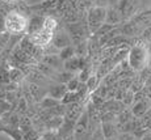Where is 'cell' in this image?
<instances>
[{
	"label": "cell",
	"instance_id": "obj_5",
	"mask_svg": "<svg viewBox=\"0 0 151 140\" xmlns=\"http://www.w3.org/2000/svg\"><path fill=\"white\" fill-rule=\"evenodd\" d=\"M138 8V1L137 0H120L117 4V9L122 14V19H133Z\"/></svg>",
	"mask_w": 151,
	"mask_h": 140
},
{
	"label": "cell",
	"instance_id": "obj_24",
	"mask_svg": "<svg viewBox=\"0 0 151 140\" xmlns=\"http://www.w3.org/2000/svg\"><path fill=\"white\" fill-rule=\"evenodd\" d=\"M91 69L88 68V67H84V68L80 71V75H79V80L82 81V83H86L87 80L89 79V76H91Z\"/></svg>",
	"mask_w": 151,
	"mask_h": 140
},
{
	"label": "cell",
	"instance_id": "obj_17",
	"mask_svg": "<svg viewBox=\"0 0 151 140\" xmlns=\"http://www.w3.org/2000/svg\"><path fill=\"white\" fill-rule=\"evenodd\" d=\"M8 75H9L11 81H13V83H20V81H22L25 79V72L22 71L21 68H19V67H12V68H9Z\"/></svg>",
	"mask_w": 151,
	"mask_h": 140
},
{
	"label": "cell",
	"instance_id": "obj_12",
	"mask_svg": "<svg viewBox=\"0 0 151 140\" xmlns=\"http://www.w3.org/2000/svg\"><path fill=\"white\" fill-rule=\"evenodd\" d=\"M43 20H45V16H40V14H36V16L32 17V19L29 20L27 34H32V33H34V31L40 30L43 26Z\"/></svg>",
	"mask_w": 151,
	"mask_h": 140
},
{
	"label": "cell",
	"instance_id": "obj_16",
	"mask_svg": "<svg viewBox=\"0 0 151 140\" xmlns=\"http://www.w3.org/2000/svg\"><path fill=\"white\" fill-rule=\"evenodd\" d=\"M82 64H83V60L80 59V58L72 56L71 59H68L65 62V68H66V71L74 72V71H76V69H83L84 67Z\"/></svg>",
	"mask_w": 151,
	"mask_h": 140
},
{
	"label": "cell",
	"instance_id": "obj_4",
	"mask_svg": "<svg viewBox=\"0 0 151 140\" xmlns=\"http://www.w3.org/2000/svg\"><path fill=\"white\" fill-rule=\"evenodd\" d=\"M106 9L108 8L103 5H96V7L89 8L88 14H87V26L91 33H96L106 21Z\"/></svg>",
	"mask_w": 151,
	"mask_h": 140
},
{
	"label": "cell",
	"instance_id": "obj_2",
	"mask_svg": "<svg viewBox=\"0 0 151 140\" xmlns=\"http://www.w3.org/2000/svg\"><path fill=\"white\" fill-rule=\"evenodd\" d=\"M127 62L134 72H141L150 63V49L145 42H137L130 47Z\"/></svg>",
	"mask_w": 151,
	"mask_h": 140
},
{
	"label": "cell",
	"instance_id": "obj_23",
	"mask_svg": "<svg viewBox=\"0 0 151 140\" xmlns=\"http://www.w3.org/2000/svg\"><path fill=\"white\" fill-rule=\"evenodd\" d=\"M28 86H29V93L32 94V97L38 98L40 93H41V90H40V86L37 85L36 83H30V84H28Z\"/></svg>",
	"mask_w": 151,
	"mask_h": 140
},
{
	"label": "cell",
	"instance_id": "obj_22",
	"mask_svg": "<svg viewBox=\"0 0 151 140\" xmlns=\"http://www.w3.org/2000/svg\"><path fill=\"white\" fill-rule=\"evenodd\" d=\"M91 140H105V136H104V132L101 130V124L95 128L93 134L91 136Z\"/></svg>",
	"mask_w": 151,
	"mask_h": 140
},
{
	"label": "cell",
	"instance_id": "obj_15",
	"mask_svg": "<svg viewBox=\"0 0 151 140\" xmlns=\"http://www.w3.org/2000/svg\"><path fill=\"white\" fill-rule=\"evenodd\" d=\"M101 130H103L105 139L116 138V136H117L118 128L113 122H104V123H101Z\"/></svg>",
	"mask_w": 151,
	"mask_h": 140
},
{
	"label": "cell",
	"instance_id": "obj_31",
	"mask_svg": "<svg viewBox=\"0 0 151 140\" xmlns=\"http://www.w3.org/2000/svg\"><path fill=\"white\" fill-rule=\"evenodd\" d=\"M37 140H45V139H37Z\"/></svg>",
	"mask_w": 151,
	"mask_h": 140
},
{
	"label": "cell",
	"instance_id": "obj_9",
	"mask_svg": "<svg viewBox=\"0 0 151 140\" xmlns=\"http://www.w3.org/2000/svg\"><path fill=\"white\" fill-rule=\"evenodd\" d=\"M12 58L13 59H16V60H19V62H21V63L29 64V66H32V64H37V62H38L34 56H32V55L28 54L25 50H22V49L20 47V45L13 50Z\"/></svg>",
	"mask_w": 151,
	"mask_h": 140
},
{
	"label": "cell",
	"instance_id": "obj_27",
	"mask_svg": "<svg viewBox=\"0 0 151 140\" xmlns=\"http://www.w3.org/2000/svg\"><path fill=\"white\" fill-rule=\"evenodd\" d=\"M118 1H120V0H108V4L110 7H117Z\"/></svg>",
	"mask_w": 151,
	"mask_h": 140
},
{
	"label": "cell",
	"instance_id": "obj_14",
	"mask_svg": "<svg viewBox=\"0 0 151 140\" xmlns=\"http://www.w3.org/2000/svg\"><path fill=\"white\" fill-rule=\"evenodd\" d=\"M67 92H68L67 85H65V84L60 83L59 85H55V86H53V88L49 90V96H50V97H53V98H55V100L62 101V98L65 97V94Z\"/></svg>",
	"mask_w": 151,
	"mask_h": 140
},
{
	"label": "cell",
	"instance_id": "obj_6",
	"mask_svg": "<svg viewBox=\"0 0 151 140\" xmlns=\"http://www.w3.org/2000/svg\"><path fill=\"white\" fill-rule=\"evenodd\" d=\"M89 128V114L87 111H84L80 118L76 121L74 126V138L75 140H80L84 135L87 134Z\"/></svg>",
	"mask_w": 151,
	"mask_h": 140
},
{
	"label": "cell",
	"instance_id": "obj_10",
	"mask_svg": "<svg viewBox=\"0 0 151 140\" xmlns=\"http://www.w3.org/2000/svg\"><path fill=\"white\" fill-rule=\"evenodd\" d=\"M149 110H150V100H147V98L137 101L132 105V113L135 118H141V116H143Z\"/></svg>",
	"mask_w": 151,
	"mask_h": 140
},
{
	"label": "cell",
	"instance_id": "obj_26",
	"mask_svg": "<svg viewBox=\"0 0 151 140\" xmlns=\"http://www.w3.org/2000/svg\"><path fill=\"white\" fill-rule=\"evenodd\" d=\"M139 139H141V140H151V130L147 131V132H145Z\"/></svg>",
	"mask_w": 151,
	"mask_h": 140
},
{
	"label": "cell",
	"instance_id": "obj_18",
	"mask_svg": "<svg viewBox=\"0 0 151 140\" xmlns=\"http://www.w3.org/2000/svg\"><path fill=\"white\" fill-rule=\"evenodd\" d=\"M100 80H101V77L99 76L97 74L91 75V76H89V79L86 81L87 86H88L89 93H92V92H93V90H96V89L99 88V84H100Z\"/></svg>",
	"mask_w": 151,
	"mask_h": 140
},
{
	"label": "cell",
	"instance_id": "obj_19",
	"mask_svg": "<svg viewBox=\"0 0 151 140\" xmlns=\"http://www.w3.org/2000/svg\"><path fill=\"white\" fill-rule=\"evenodd\" d=\"M75 55V50L71 47V46H67V47H65V49H62L59 52V56H60V59L62 60H68V59H71L72 56Z\"/></svg>",
	"mask_w": 151,
	"mask_h": 140
},
{
	"label": "cell",
	"instance_id": "obj_28",
	"mask_svg": "<svg viewBox=\"0 0 151 140\" xmlns=\"http://www.w3.org/2000/svg\"><path fill=\"white\" fill-rule=\"evenodd\" d=\"M29 4H38V3H42V0H28Z\"/></svg>",
	"mask_w": 151,
	"mask_h": 140
},
{
	"label": "cell",
	"instance_id": "obj_8",
	"mask_svg": "<svg viewBox=\"0 0 151 140\" xmlns=\"http://www.w3.org/2000/svg\"><path fill=\"white\" fill-rule=\"evenodd\" d=\"M51 45H53L54 47L62 50V49L67 47V46H71V37H70V34H67L65 30H59V29H57Z\"/></svg>",
	"mask_w": 151,
	"mask_h": 140
},
{
	"label": "cell",
	"instance_id": "obj_1",
	"mask_svg": "<svg viewBox=\"0 0 151 140\" xmlns=\"http://www.w3.org/2000/svg\"><path fill=\"white\" fill-rule=\"evenodd\" d=\"M57 29H58L57 20L51 16H45L42 28L32 34H27V36L29 37V39L33 43H36L37 46H41V47L46 49L53 42L54 34H55V31H57Z\"/></svg>",
	"mask_w": 151,
	"mask_h": 140
},
{
	"label": "cell",
	"instance_id": "obj_25",
	"mask_svg": "<svg viewBox=\"0 0 151 140\" xmlns=\"http://www.w3.org/2000/svg\"><path fill=\"white\" fill-rule=\"evenodd\" d=\"M117 140H138V138L133 132H121L117 136Z\"/></svg>",
	"mask_w": 151,
	"mask_h": 140
},
{
	"label": "cell",
	"instance_id": "obj_20",
	"mask_svg": "<svg viewBox=\"0 0 151 140\" xmlns=\"http://www.w3.org/2000/svg\"><path fill=\"white\" fill-rule=\"evenodd\" d=\"M9 36L11 34L8 33V31H3V33H0V52L7 47L8 42H9Z\"/></svg>",
	"mask_w": 151,
	"mask_h": 140
},
{
	"label": "cell",
	"instance_id": "obj_29",
	"mask_svg": "<svg viewBox=\"0 0 151 140\" xmlns=\"http://www.w3.org/2000/svg\"><path fill=\"white\" fill-rule=\"evenodd\" d=\"M4 1H7V3H8V1H9V3H13V1H17V0H4Z\"/></svg>",
	"mask_w": 151,
	"mask_h": 140
},
{
	"label": "cell",
	"instance_id": "obj_3",
	"mask_svg": "<svg viewBox=\"0 0 151 140\" xmlns=\"http://www.w3.org/2000/svg\"><path fill=\"white\" fill-rule=\"evenodd\" d=\"M29 20L21 11H9L5 16V30L9 34L17 36V34L24 33L28 29Z\"/></svg>",
	"mask_w": 151,
	"mask_h": 140
},
{
	"label": "cell",
	"instance_id": "obj_21",
	"mask_svg": "<svg viewBox=\"0 0 151 140\" xmlns=\"http://www.w3.org/2000/svg\"><path fill=\"white\" fill-rule=\"evenodd\" d=\"M66 85H67V88H68L70 92H76L78 88H79V85H80L79 77H72L71 80H70L68 83L66 84Z\"/></svg>",
	"mask_w": 151,
	"mask_h": 140
},
{
	"label": "cell",
	"instance_id": "obj_30",
	"mask_svg": "<svg viewBox=\"0 0 151 140\" xmlns=\"http://www.w3.org/2000/svg\"><path fill=\"white\" fill-rule=\"evenodd\" d=\"M105 140H117V138H109V139H105Z\"/></svg>",
	"mask_w": 151,
	"mask_h": 140
},
{
	"label": "cell",
	"instance_id": "obj_7",
	"mask_svg": "<svg viewBox=\"0 0 151 140\" xmlns=\"http://www.w3.org/2000/svg\"><path fill=\"white\" fill-rule=\"evenodd\" d=\"M20 47H21L22 50L27 51L28 54H30L32 56H34L37 60L43 55V50H45V49L41 47V46H37L36 43L32 42L28 36H24L22 39L20 41Z\"/></svg>",
	"mask_w": 151,
	"mask_h": 140
},
{
	"label": "cell",
	"instance_id": "obj_11",
	"mask_svg": "<svg viewBox=\"0 0 151 140\" xmlns=\"http://www.w3.org/2000/svg\"><path fill=\"white\" fill-rule=\"evenodd\" d=\"M122 21H124L122 14H121L120 11L117 9V7H109L108 9H106V21H105L106 24L117 26Z\"/></svg>",
	"mask_w": 151,
	"mask_h": 140
},
{
	"label": "cell",
	"instance_id": "obj_13",
	"mask_svg": "<svg viewBox=\"0 0 151 140\" xmlns=\"http://www.w3.org/2000/svg\"><path fill=\"white\" fill-rule=\"evenodd\" d=\"M70 29V37H71V41H74V42H79V41L83 39L84 37V30L86 29L83 28L80 24H71L68 26Z\"/></svg>",
	"mask_w": 151,
	"mask_h": 140
}]
</instances>
